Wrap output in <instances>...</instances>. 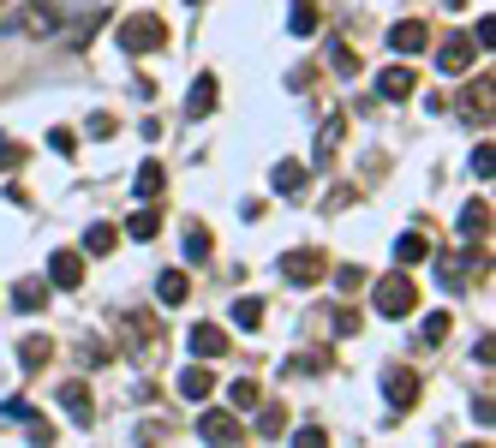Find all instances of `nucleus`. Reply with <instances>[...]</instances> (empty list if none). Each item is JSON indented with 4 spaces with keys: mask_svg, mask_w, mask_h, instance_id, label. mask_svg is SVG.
Returning a JSON list of instances; mask_svg holds the SVG:
<instances>
[{
    "mask_svg": "<svg viewBox=\"0 0 496 448\" xmlns=\"http://www.w3.org/2000/svg\"><path fill=\"white\" fill-rule=\"evenodd\" d=\"M371 305H377V317H389V323H395V317H407V311L418 305V287L395 270V275H383L377 287H371Z\"/></svg>",
    "mask_w": 496,
    "mask_h": 448,
    "instance_id": "f257e3e1",
    "label": "nucleus"
},
{
    "mask_svg": "<svg viewBox=\"0 0 496 448\" xmlns=\"http://www.w3.org/2000/svg\"><path fill=\"white\" fill-rule=\"evenodd\" d=\"M161 42H168V24H161L156 12H132V19L120 24V48H126V54H156Z\"/></svg>",
    "mask_w": 496,
    "mask_h": 448,
    "instance_id": "f03ea898",
    "label": "nucleus"
},
{
    "mask_svg": "<svg viewBox=\"0 0 496 448\" xmlns=\"http://www.w3.org/2000/svg\"><path fill=\"white\" fill-rule=\"evenodd\" d=\"M60 30V6L54 0H37V6H24L12 19L0 24V37H54Z\"/></svg>",
    "mask_w": 496,
    "mask_h": 448,
    "instance_id": "7ed1b4c3",
    "label": "nucleus"
},
{
    "mask_svg": "<svg viewBox=\"0 0 496 448\" xmlns=\"http://www.w3.org/2000/svg\"><path fill=\"white\" fill-rule=\"evenodd\" d=\"M281 275H287L293 287H318L323 275H329V257H323L318 245H305V252H287V257H281Z\"/></svg>",
    "mask_w": 496,
    "mask_h": 448,
    "instance_id": "20e7f679",
    "label": "nucleus"
},
{
    "mask_svg": "<svg viewBox=\"0 0 496 448\" xmlns=\"http://www.w3.org/2000/svg\"><path fill=\"white\" fill-rule=\"evenodd\" d=\"M383 394H389V407H395V412H413L418 407V370L395 365L389 377H383Z\"/></svg>",
    "mask_w": 496,
    "mask_h": 448,
    "instance_id": "39448f33",
    "label": "nucleus"
},
{
    "mask_svg": "<svg viewBox=\"0 0 496 448\" xmlns=\"http://www.w3.org/2000/svg\"><path fill=\"white\" fill-rule=\"evenodd\" d=\"M239 436H245V430H239L234 412H198V443L227 448V443H239Z\"/></svg>",
    "mask_w": 496,
    "mask_h": 448,
    "instance_id": "423d86ee",
    "label": "nucleus"
},
{
    "mask_svg": "<svg viewBox=\"0 0 496 448\" xmlns=\"http://www.w3.org/2000/svg\"><path fill=\"white\" fill-rule=\"evenodd\" d=\"M210 394H216V377H210V370H203L198 359H192V365L179 370V401H192V407H203Z\"/></svg>",
    "mask_w": 496,
    "mask_h": 448,
    "instance_id": "0eeeda50",
    "label": "nucleus"
},
{
    "mask_svg": "<svg viewBox=\"0 0 496 448\" xmlns=\"http://www.w3.org/2000/svg\"><path fill=\"white\" fill-rule=\"evenodd\" d=\"M305 179H311V168H305V162H276V168H269L276 197H299V192H305Z\"/></svg>",
    "mask_w": 496,
    "mask_h": 448,
    "instance_id": "6e6552de",
    "label": "nucleus"
},
{
    "mask_svg": "<svg viewBox=\"0 0 496 448\" xmlns=\"http://www.w3.org/2000/svg\"><path fill=\"white\" fill-rule=\"evenodd\" d=\"M186 347H192V359H221V353H227V329H216V323H198V329L186 335Z\"/></svg>",
    "mask_w": 496,
    "mask_h": 448,
    "instance_id": "1a4fd4ad",
    "label": "nucleus"
},
{
    "mask_svg": "<svg viewBox=\"0 0 496 448\" xmlns=\"http://www.w3.org/2000/svg\"><path fill=\"white\" fill-rule=\"evenodd\" d=\"M48 281H54L60 293L84 287V257H79V252H54V263H48Z\"/></svg>",
    "mask_w": 496,
    "mask_h": 448,
    "instance_id": "9d476101",
    "label": "nucleus"
},
{
    "mask_svg": "<svg viewBox=\"0 0 496 448\" xmlns=\"http://www.w3.org/2000/svg\"><path fill=\"white\" fill-rule=\"evenodd\" d=\"M473 54H478L473 37H449L437 48V66H442V72H473Z\"/></svg>",
    "mask_w": 496,
    "mask_h": 448,
    "instance_id": "9b49d317",
    "label": "nucleus"
},
{
    "mask_svg": "<svg viewBox=\"0 0 496 448\" xmlns=\"http://www.w3.org/2000/svg\"><path fill=\"white\" fill-rule=\"evenodd\" d=\"M413 90H418V79H413V66H383V72H377V96L401 102V96H413Z\"/></svg>",
    "mask_w": 496,
    "mask_h": 448,
    "instance_id": "f8f14e48",
    "label": "nucleus"
},
{
    "mask_svg": "<svg viewBox=\"0 0 496 448\" xmlns=\"http://www.w3.org/2000/svg\"><path fill=\"white\" fill-rule=\"evenodd\" d=\"M60 407L72 412L79 425H90V419H96V401H90V383H60Z\"/></svg>",
    "mask_w": 496,
    "mask_h": 448,
    "instance_id": "ddd939ff",
    "label": "nucleus"
},
{
    "mask_svg": "<svg viewBox=\"0 0 496 448\" xmlns=\"http://www.w3.org/2000/svg\"><path fill=\"white\" fill-rule=\"evenodd\" d=\"M186 114H192V120L216 114V72H198V79H192V96H186Z\"/></svg>",
    "mask_w": 496,
    "mask_h": 448,
    "instance_id": "4468645a",
    "label": "nucleus"
},
{
    "mask_svg": "<svg viewBox=\"0 0 496 448\" xmlns=\"http://www.w3.org/2000/svg\"><path fill=\"white\" fill-rule=\"evenodd\" d=\"M425 42H431V30H425L418 19H401L395 30H389V48H395V54H418Z\"/></svg>",
    "mask_w": 496,
    "mask_h": 448,
    "instance_id": "2eb2a0df",
    "label": "nucleus"
},
{
    "mask_svg": "<svg viewBox=\"0 0 496 448\" xmlns=\"http://www.w3.org/2000/svg\"><path fill=\"white\" fill-rule=\"evenodd\" d=\"M341 137H347V120H323V132H318V150H311V162H318V168H329V162H335V150H341Z\"/></svg>",
    "mask_w": 496,
    "mask_h": 448,
    "instance_id": "dca6fc26",
    "label": "nucleus"
},
{
    "mask_svg": "<svg viewBox=\"0 0 496 448\" xmlns=\"http://www.w3.org/2000/svg\"><path fill=\"white\" fill-rule=\"evenodd\" d=\"M186 293H192L186 270H161L156 275V299H161V305H186Z\"/></svg>",
    "mask_w": 496,
    "mask_h": 448,
    "instance_id": "f3484780",
    "label": "nucleus"
},
{
    "mask_svg": "<svg viewBox=\"0 0 496 448\" xmlns=\"http://www.w3.org/2000/svg\"><path fill=\"white\" fill-rule=\"evenodd\" d=\"M460 234H467V239L491 234V203H484V197H473V203L460 210Z\"/></svg>",
    "mask_w": 496,
    "mask_h": 448,
    "instance_id": "a211bd4d",
    "label": "nucleus"
},
{
    "mask_svg": "<svg viewBox=\"0 0 496 448\" xmlns=\"http://www.w3.org/2000/svg\"><path fill=\"white\" fill-rule=\"evenodd\" d=\"M12 305H19V311H42V305H48V281H19V287H12Z\"/></svg>",
    "mask_w": 496,
    "mask_h": 448,
    "instance_id": "6ab92c4d",
    "label": "nucleus"
},
{
    "mask_svg": "<svg viewBox=\"0 0 496 448\" xmlns=\"http://www.w3.org/2000/svg\"><path fill=\"white\" fill-rule=\"evenodd\" d=\"M114 245H120V228H108V221H96V228L84 234V252H90V257H108Z\"/></svg>",
    "mask_w": 496,
    "mask_h": 448,
    "instance_id": "aec40b11",
    "label": "nucleus"
},
{
    "mask_svg": "<svg viewBox=\"0 0 496 448\" xmlns=\"http://www.w3.org/2000/svg\"><path fill=\"white\" fill-rule=\"evenodd\" d=\"M161 186H168V168H161V162H144L138 168V197L150 203V197H161Z\"/></svg>",
    "mask_w": 496,
    "mask_h": 448,
    "instance_id": "412c9836",
    "label": "nucleus"
},
{
    "mask_svg": "<svg viewBox=\"0 0 496 448\" xmlns=\"http://www.w3.org/2000/svg\"><path fill=\"white\" fill-rule=\"evenodd\" d=\"M449 329H455V317H449V311H431V317H425V329H418V341H425V347H442V341H449Z\"/></svg>",
    "mask_w": 496,
    "mask_h": 448,
    "instance_id": "4be33fe9",
    "label": "nucleus"
},
{
    "mask_svg": "<svg viewBox=\"0 0 496 448\" xmlns=\"http://www.w3.org/2000/svg\"><path fill=\"white\" fill-rule=\"evenodd\" d=\"M460 114L473 120V126H478V120H491V84H473V90H467V102H460Z\"/></svg>",
    "mask_w": 496,
    "mask_h": 448,
    "instance_id": "5701e85b",
    "label": "nucleus"
},
{
    "mask_svg": "<svg viewBox=\"0 0 496 448\" xmlns=\"http://www.w3.org/2000/svg\"><path fill=\"white\" fill-rule=\"evenodd\" d=\"M126 234H132V239H156V234H161L156 203H150V210H138V215H126Z\"/></svg>",
    "mask_w": 496,
    "mask_h": 448,
    "instance_id": "b1692460",
    "label": "nucleus"
},
{
    "mask_svg": "<svg viewBox=\"0 0 496 448\" xmlns=\"http://www.w3.org/2000/svg\"><path fill=\"white\" fill-rule=\"evenodd\" d=\"M395 257H401V263H425V257H431V239H425V234H401L395 239Z\"/></svg>",
    "mask_w": 496,
    "mask_h": 448,
    "instance_id": "393cba45",
    "label": "nucleus"
},
{
    "mask_svg": "<svg viewBox=\"0 0 496 448\" xmlns=\"http://www.w3.org/2000/svg\"><path fill=\"white\" fill-rule=\"evenodd\" d=\"M186 257H192V263H210V228H203V221L186 228Z\"/></svg>",
    "mask_w": 496,
    "mask_h": 448,
    "instance_id": "a878e982",
    "label": "nucleus"
},
{
    "mask_svg": "<svg viewBox=\"0 0 496 448\" xmlns=\"http://www.w3.org/2000/svg\"><path fill=\"white\" fill-rule=\"evenodd\" d=\"M287 24H293V37H311V30H318V6H311V0H293Z\"/></svg>",
    "mask_w": 496,
    "mask_h": 448,
    "instance_id": "bb28decb",
    "label": "nucleus"
},
{
    "mask_svg": "<svg viewBox=\"0 0 496 448\" xmlns=\"http://www.w3.org/2000/svg\"><path fill=\"white\" fill-rule=\"evenodd\" d=\"M48 341H42V335H30V341H19V359H24V370H37V365H48Z\"/></svg>",
    "mask_w": 496,
    "mask_h": 448,
    "instance_id": "cd10ccee",
    "label": "nucleus"
},
{
    "mask_svg": "<svg viewBox=\"0 0 496 448\" xmlns=\"http://www.w3.org/2000/svg\"><path fill=\"white\" fill-rule=\"evenodd\" d=\"M234 323L239 329H258L263 323V299H234Z\"/></svg>",
    "mask_w": 496,
    "mask_h": 448,
    "instance_id": "c85d7f7f",
    "label": "nucleus"
},
{
    "mask_svg": "<svg viewBox=\"0 0 496 448\" xmlns=\"http://www.w3.org/2000/svg\"><path fill=\"white\" fill-rule=\"evenodd\" d=\"M227 394H234V407H239V412H252V407H258V383H252V377L227 383Z\"/></svg>",
    "mask_w": 496,
    "mask_h": 448,
    "instance_id": "c756f323",
    "label": "nucleus"
},
{
    "mask_svg": "<svg viewBox=\"0 0 496 448\" xmlns=\"http://www.w3.org/2000/svg\"><path fill=\"white\" fill-rule=\"evenodd\" d=\"M329 66H335L341 79H359V54L353 48H329Z\"/></svg>",
    "mask_w": 496,
    "mask_h": 448,
    "instance_id": "7c9ffc66",
    "label": "nucleus"
},
{
    "mask_svg": "<svg viewBox=\"0 0 496 448\" xmlns=\"http://www.w3.org/2000/svg\"><path fill=\"white\" fill-rule=\"evenodd\" d=\"M473 174L491 186V174H496V150H491V144H478V150H473Z\"/></svg>",
    "mask_w": 496,
    "mask_h": 448,
    "instance_id": "2f4dec72",
    "label": "nucleus"
},
{
    "mask_svg": "<svg viewBox=\"0 0 496 448\" xmlns=\"http://www.w3.org/2000/svg\"><path fill=\"white\" fill-rule=\"evenodd\" d=\"M48 144H54V156H66V162L79 156V137L66 132V126H54V132H48Z\"/></svg>",
    "mask_w": 496,
    "mask_h": 448,
    "instance_id": "473e14b6",
    "label": "nucleus"
},
{
    "mask_svg": "<svg viewBox=\"0 0 496 448\" xmlns=\"http://www.w3.org/2000/svg\"><path fill=\"white\" fill-rule=\"evenodd\" d=\"M281 425H287V412H281V407H263V419H258L263 436H281Z\"/></svg>",
    "mask_w": 496,
    "mask_h": 448,
    "instance_id": "72a5a7b5",
    "label": "nucleus"
},
{
    "mask_svg": "<svg viewBox=\"0 0 496 448\" xmlns=\"http://www.w3.org/2000/svg\"><path fill=\"white\" fill-rule=\"evenodd\" d=\"M491 42H496V19H491V12H484V19L473 24V48H491Z\"/></svg>",
    "mask_w": 496,
    "mask_h": 448,
    "instance_id": "f704fd0d",
    "label": "nucleus"
},
{
    "mask_svg": "<svg viewBox=\"0 0 496 448\" xmlns=\"http://www.w3.org/2000/svg\"><path fill=\"white\" fill-rule=\"evenodd\" d=\"M293 443H299V448H323V443H329V430L305 425V430H293Z\"/></svg>",
    "mask_w": 496,
    "mask_h": 448,
    "instance_id": "c9c22d12",
    "label": "nucleus"
},
{
    "mask_svg": "<svg viewBox=\"0 0 496 448\" xmlns=\"http://www.w3.org/2000/svg\"><path fill=\"white\" fill-rule=\"evenodd\" d=\"M120 126H114V114H90V137H114Z\"/></svg>",
    "mask_w": 496,
    "mask_h": 448,
    "instance_id": "e433bc0d",
    "label": "nucleus"
},
{
    "mask_svg": "<svg viewBox=\"0 0 496 448\" xmlns=\"http://www.w3.org/2000/svg\"><path fill=\"white\" fill-rule=\"evenodd\" d=\"M19 162H24V150H19V144H0V174H12Z\"/></svg>",
    "mask_w": 496,
    "mask_h": 448,
    "instance_id": "4c0bfd02",
    "label": "nucleus"
},
{
    "mask_svg": "<svg viewBox=\"0 0 496 448\" xmlns=\"http://www.w3.org/2000/svg\"><path fill=\"white\" fill-rule=\"evenodd\" d=\"M359 281H365V270H359V263H347V270H341V293H353Z\"/></svg>",
    "mask_w": 496,
    "mask_h": 448,
    "instance_id": "58836bf2",
    "label": "nucleus"
}]
</instances>
